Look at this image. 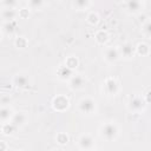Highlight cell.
I'll return each mask as SVG.
<instances>
[{"label": "cell", "instance_id": "1", "mask_svg": "<svg viewBox=\"0 0 151 151\" xmlns=\"http://www.w3.org/2000/svg\"><path fill=\"white\" fill-rule=\"evenodd\" d=\"M101 134H103V137L106 140H109V142L113 140L117 137V134H118V127H117V125L113 124V123H106L101 127Z\"/></svg>", "mask_w": 151, "mask_h": 151}, {"label": "cell", "instance_id": "2", "mask_svg": "<svg viewBox=\"0 0 151 151\" xmlns=\"http://www.w3.org/2000/svg\"><path fill=\"white\" fill-rule=\"evenodd\" d=\"M79 110L83 113L90 114V113H92L96 110V103L91 98H85V99L80 100V103H79Z\"/></svg>", "mask_w": 151, "mask_h": 151}, {"label": "cell", "instance_id": "3", "mask_svg": "<svg viewBox=\"0 0 151 151\" xmlns=\"http://www.w3.org/2000/svg\"><path fill=\"white\" fill-rule=\"evenodd\" d=\"M94 146V140L91 136L88 134H84L79 138V147L83 150H90Z\"/></svg>", "mask_w": 151, "mask_h": 151}, {"label": "cell", "instance_id": "4", "mask_svg": "<svg viewBox=\"0 0 151 151\" xmlns=\"http://www.w3.org/2000/svg\"><path fill=\"white\" fill-rule=\"evenodd\" d=\"M67 106H68V100L63 96H59L53 100V107L58 111H63L67 109Z\"/></svg>", "mask_w": 151, "mask_h": 151}, {"label": "cell", "instance_id": "5", "mask_svg": "<svg viewBox=\"0 0 151 151\" xmlns=\"http://www.w3.org/2000/svg\"><path fill=\"white\" fill-rule=\"evenodd\" d=\"M119 58V53H118V50L114 48V47H109L106 51H105V60L109 61V63H114L117 61Z\"/></svg>", "mask_w": 151, "mask_h": 151}, {"label": "cell", "instance_id": "6", "mask_svg": "<svg viewBox=\"0 0 151 151\" xmlns=\"http://www.w3.org/2000/svg\"><path fill=\"white\" fill-rule=\"evenodd\" d=\"M105 88H106V92L109 94H116L118 92V84H117V81L114 79L110 78L105 83Z\"/></svg>", "mask_w": 151, "mask_h": 151}, {"label": "cell", "instance_id": "7", "mask_svg": "<svg viewBox=\"0 0 151 151\" xmlns=\"http://www.w3.org/2000/svg\"><path fill=\"white\" fill-rule=\"evenodd\" d=\"M129 107L130 110L132 111H140L143 107H144V101L143 99H140L139 97H134L130 100V104H129Z\"/></svg>", "mask_w": 151, "mask_h": 151}, {"label": "cell", "instance_id": "8", "mask_svg": "<svg viewBox=\"0 0 151 151\" xmlns=\"http://www.w3.org/2000/svg\"><path fill=\"white\" fill-rule=\"evenodd\" d=\"M84 85V78L81 76H73L70 79V86L73 90H79Z\"/></svg>", "mask_w": 151, "mask_h": 151}, {"label": "cell", "instance_id": "9", "mask_svg": "<svg viewBox=\"0 0 151 151\" xmlns=\"http://www.w3.org/2000/svg\"><path fill=\"white\" fill-rule=\"evenodd\" d=\"M126 8H127L129 12H131V13H137V12H139L140 8H142L140 0H127V1H126Z\"/></svg>", "mask_w": 151, "mask_h": 151}, {"label": "cell", "instance_id": "10", "mask_svg": "<svg viewBox=\"0 0 151 151\" xmlns=\"http://www.w3.org/2000/svg\"><path fill=\"white\" fill-rule=\"evenodd\" d=\"M120 51H122L123 57H125V58H131V57H133V54H134V47H133V45L130 44V42L124 44V45L122 46Z\"/></svg>", "mask_w": 151, "mask_h": 151}, {"label": "cell", "instance_id": "11", "mask_svg": "<svg viewBox=\"0 0 151 151\" xmlns=\"http://www.w3.org/2000/svg\"><path fill=\"white\" fill-rule=\"evenodd\" d=\"M25 120H26V117H25L24 113H15L14 116H12L11 123H12L15 127H18V126H21V125L25 123Z\"/></svg>", "mask_w": 151, "mask_h": 151}, {"label": "cell", "instance_id": "12", "mask_svg": "<svg viewBox=\"0 0 151 151\" xmlns=\"http://www.w3.org/2000/svg\"><path fill=\"white\" fill-rule=\"evenodd\" d=\"M14 84L18 86V87H26L28 85V79L26 76L24 74H18L15 78H14Z\"/></svg>", "mask_w": 151, "mask_h": 151}, {"label": "cell", "instance_id": "13", "mask_svg": "<svg viewBox=\"0 0 151 151\" xmlns=\"http://www.w3.org/2000/svg\"><path fill=\"white\" fill-rule=\"evenodd\" d=\"M15 15H17V13H15L14 8H5L2 12V18L6 21H12L15 18Z\"/></svg>", "mask_w": 151, "mask_h": 151}, {"label": "cell", "instance_id": "14", "mask_svg": "<svg viewBox=\"0 0 151 151\" xmlns=\"http://www.w3.org/2000/svg\"><path fill=\"white\" fill-rule=\"evenodd\" d=\"M136 51H137V53L140 54V55H146V54H149V52H150V47H149L147 44L142 42V44H138V46L136 47Z\"/></svg>", "mask_w": 151, "mask_h": 151}, {"label": "cell", "instance_id": "15", "mask_svg": "<svg viewBox=\"0 0 151 151\" xmlns=\"http://www.w3.org/2000/svg\"><path fill=\"white\" fill-rule=\"evenodd\" d=\"M12 117V111L8 107H0V120H8Z\"/></svg>", "mask_w": 151, "mask_h": 151}, {"label": "cell", "instance_id": "16", "mask_svg": "<svg viewBox=\"0 0 151 151\" xmlns=\"http://www.w3.org/2000/svg\"><path fill=\"white\" fill-rule=\"evenodd\" d=\"M72 76V68H70L68 66H64L59 70V77L61 79H66V78H70Z\"/></svg>", "mask_w": 151, "mask_h": 151}, {"label": "cell", "instance_id": "17", "mask_svg": "<svg viewBox=\"0 0 151 151\" xmlns=\"http://www.w3.org/2000/svg\"><path fill=\"white\" fill-rule=\"evenodd\" d=\"M107 38H109V35H107V33L104 32V31L98 32L97 35H96V39H97V41H98L99 44H104V42H106Z\"/></svg>", "mask_w": 151, "mask_h": 151}, {"label": "cell", "instance_id": "18", "mask_svg": "<svg viewBox=\"0 0 151 151\" xmlns=\"http://www.w3.org/2000/svg\"><path fill=\"white\" fill-rule=\"evenodd\" d=\"M88 2L90 0H74V6L78 9H84L88 6Z\"/></svg>", "mask_w": 151, "mask_h": 151}, {"label": "cell", "instance_id": "19", "mask_svg": "<svg viewBox=\"0 0 151 151\" xmlns=\"http://www.w3.org/2000/svg\"><path fill=\"white\" fill-rule=\"evenodd\" d=\"M28 4H29L31 8L39 9V8H41V6L44 4V0H28Z\"/></svg>", "mask_w": 151, "mask_h": 151}, {"label": "cell", "instance_id": "20", "mask_svg": "<svg viewBox=\"0 0 151 151\" xmlns=\"http://www.w3.org/2000/svg\"><path fill=\"white\" fill-rule=\"evenodd\" d=\"M4 27H5V31H6V32L12 33V32L15 29V24L13 22V20H12V21H7Z\"/></svg>", "mask_w": 151, "mask_h": 151}, {"label": "cell", "instance_id": "21", "mask_svg": "<svg viewBox=\"0 0 151 151\" xmlns=\"http://www.w3.org/2000/svg\"><path fill=\"white\" fill-rule=\"evenodd\" d=\"M87 21H88L90 24H92V25L97 24V22H98V15H97L96 13H90L88 17H87Z\"/></svg>", "mask_w": 151, "mask_h": 151}, {"label": "cell", "instance_id": "22", "mask_svg": "<svg viewBox=\"0 0 151 151\" xmlns=\"http://www.w3.org/2000/svg\"><path fill=\"white\" fill-rule=\"evenodd\" d=\"M14 129H15V126L11 123V124H6V125L4 126V129H2V131H4L6 134H9V133H12V132L14 131Z\"/></svg>", "mask_w": 151, "mask_h": 151}, {"label": "cell", "instance_id": "23", "mask_svg": "<svg viewBox=\"0 0 151 151\" xmlns=\"http://www.w3.org/2000/svg\"><path fill=\"white\" fill-rule=\"evenodd\" d=\"M2 4L6 8H14L17 5V0H2Z\"/></svg>", "mask_w": 151, "mask_h": 151}, {"label": "cell", "instance_id": "24", "mask_svg": "<svg viewBox=\"0 0 151 151\" xmlns=\"http://www.w3.org/2000/svg\"><path fill=\"white\" fill-rule=\"evenodd\" d=\"M77 64H78V61H77V59L76 58H68V60L66 61V66H68L70 68H73V67H76L77 66Z\"/></svg>", "mask_w": 151, "mask_h": 151}, {"label": "cell", "instance_id": "25", "mask_svg": "<svg viewBox=\"0 0 151 151\" xmlns=\"http://www.w3.org/2000/svg\"><path fill=\"white\" fill-rule=\"evenodd\" d=\"M143 32H144L146 35H150V34H151V24H150V21H146V24H145L144 27H143Z\"/></svg>", "mask_w": 151, "mask_h": 151}, {"label": "cell", "instance_id": "26", "mask_svg": "<svg viewBox=\"0 0 151 151\" xmlns=\"http://www.w3.org/2000/svg\"><path fill=\"white\" fill-rule=\"evenodd\" d=\"M58 142H59L60 144L66 143V142H67V136H66V134H64V133H60V134L58 136Z\"/></svg>", "mask_w": 151, "mask_h": 151}, {"label": "cell", "instance_id": "27", "mask_svg": "<svg viewBox=\"0 0 151 151\" xmlns=\"http://www.w3.org/2000/svg\"><path fill=\"white\" fill-rule=\"evenodd\" d=\"M15 44H17L18 47H24V46L26 45V41H25L22 38H18L17 41H15Z\"/></svg>", "mask_w": 151, "mask_h": 151}, {"label": "cell", "instance_id": "28", "mask_svg": "<svg viewBox=\"0 0 151 151\" xmlns=\"http://www.w3.org/2000/svg\"><path fill=\"white\" fill-rule=\"evenodd\" d=\"M7 146H6V144L4 143V142H0V150H5Z\"/></svg>", "mask_w": 151, "mask_h": 151}]
</instances>
